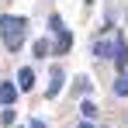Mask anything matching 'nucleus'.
<instances>
[{"mask_svg":"<svg viewBox=\"0 0 128 128\" xmlns=\"http://www.w3.org/2000/svg\"><path fill=\"white\" fill-rule=\"evenodd\" d=\"M24 28H28L24 18H14V14H4L0 18V31H4V42H7L10 52H18L24 45Z\"/></svg>","mask_w":128,"mask_h":128,"instance_id":"f257e3e1","label":"nucleus"},{"mask_svg":"<svg viewBox=\"0 0 128 128\" xmlns=\"http://www.w3.org/2000/svg\"><path fill=\"white\" fill-rule=\"evenodd\" d=\"M111 59H114L118 69H125V66H128V45H125V38H114V56H111Z\"/></svg>","mask_w":128,"mask_h":128,"instance_id":"f03ea898","label":"nucleus"},{"mask_svg":"<svg viewBox=\"0 0 128 128\" xmlns=\"http://www.w3.org/2000/svg\"><path fill=\"white\" fill-rule=\"evenodd\" d=\"M94 56H97V59H111V56H114V42L100 38V42L94 45Z\"/></svg>","mask_w":128,"mask_h":128,"instance_id":"7ed1b4c3","label":"nucleus"},{"mask_svg":"<svg viewBox=\"0 0 128 128\" xmlns=\"http://www.w3.org/2000/svg\"><path fill=\"white\" fill-rule=\"evenodd\" d=\"M18 100V86L14 83H0V104H14Z\"/></svg>","mask_w":128,"mask_h":128,"instance_id":"20e7f679","label":"nucleus"},{"mask_svg":"<svg viewBox=\"0 0 128 128\" xmlns=\"http://www.w3.org/2000/svg\"><path fill=\"white\" fill-rule=\"evenodd\" d=\"M59 90H62V69L56 66L52 69V83H48V97H59Z\"/></svg>","mask_w":128,"mask_h":128,"instance_id":"39448f33","label":"nucleus"},{"mask_svg":"<svg viewBox=\"0 0 128 128\" xmlns=\"http://www.w3.org/2000/svg\"><path fill=\"white\" fill-rule=\"evenodd\" d=\"M18 86H21V90H31V86H35V73H31V69H21V73H18Z\"/></svg>","mask_w":128,"mask_h":128,"instance_id":"423d86ee","label":"nucleus"},{"mask_svg":"<svg viewBox=\"0 0 128 128\" xmlns=\"http://www.w3.org/2000/svg\"><path fill=\"white\" fill-rule=\"evenodd\" d=\"M114 94H118V97H128V76H125V73L114 80Z\"/></svg>","mask_w":128,"mask_h":128,"instance_id":"0eeeda50","label":"nucleus"},{"mask_svg":"<svg viewBox=\"0 0 128 128\" xmlns=\"http://www.w3.org/2000/svg\"><path fill=\"white\" fill-rule=\"evenodd\" d=\"M80 111H83V118H86V121H94V118H97V107L90 104V100H83V104H80Z\"/></svg>","mask_w":128,"mask_h":128,"instance_id":"6e6552de","label":"nucleus"},{"mask_svg":"<svg viewBox=\"0 0 128 128\" xmlns=\"http://www.w3.org/2000/svg\"><path fill=\"white\" fill-rule=\"evenodd\" d=\"M35 56H42V59L48 56V42H45V38H42V42H35Z\"/></svg>","mask_w":128,"mask_h":128,"instance_id":"1a4fd4ad","label":"nucleus"},{"mask_svg":"<svg viewBox=\"0 0 128 128\" xmlns=\"http://www.w3.org/2000/svg\"><path fill=\"white\" fill-rule=\"evenodd\" d=\"M28 128H45V125H42V121H31V125H28Z\"/></svg>","mask_w":128,"mask_h":128,"instance_id":"9d476101","label":"nucleus"},{"mask_svg":"<svg viewBox=\"0 0 128 128\" xmlns=\"http://www.w3.org/2000/svg\"><path fill=\"white\" fill-rule=\"evenodd\" d=\"M80 128H94V125H90V121H83V125H80Z\"/></svg>","mask_w":128,"mask_h":128,"instance_id":"9b49d317","label":"nucleus"},{"mask_svg":"<svg viewBox=\"0 0 128 128\" xmlns=\"http://www.w3.org/2000/svg\"><path fill=\"white\" fill-rule=\"evenodd\" d=\"M86 4H94V0H86Z\"/></svg>","mask_w":128,"mask_h":128,"instance_id":"f8f14e48","label":"nucleus"}]
</instances>
